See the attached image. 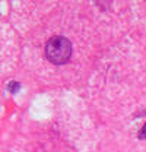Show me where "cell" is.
Returning <instances> with one entry per match:
<instances>
[{
	"label": "cell",
	"instance_id": "obj_1",
	"mask_svg": "<svg viewBox=\"0 0 146 152\" xmlns=\"http://www.w3.org/2000/svg\"><path fill=\"white\" fill-rule=\"evenodd\" d=\"M45 56L53 64H64L72 56V42L64 37H53L45 45Z\"/></svg>",
	"mask_w": 146,
	"mask_h": 152
},
{
	"label": "cell",
	"instance_id": "obj_2",
	"mask_svg": "<svg viewBox=\"0 0 146 152\" xmlns=\"http://www.w3.org/2000/svg\"><path fill=\"white\" fill-rule=\"evenodd\" d=\"M19 89H20V85H19V82H10V83H9V91H10L12 94H16Z\"/></svg>",
	"mask_w": 146,
	"mask_h": 152
},
{
	"label": "cell",
	"instance_id": "obj_3",
	"mask_svg": "<svg viewBox=\"0 0 146 152\" xmlns=\"http://www.w3.org/2000/svg\"><path fill=\"white\" fill-rule=\"evenodd\" d=\"M139 139H146V123L143 124V127L139 132Z\"/></svg>",
	"mask_w": 146,
	"mask_h": 152
}]
</instances>
